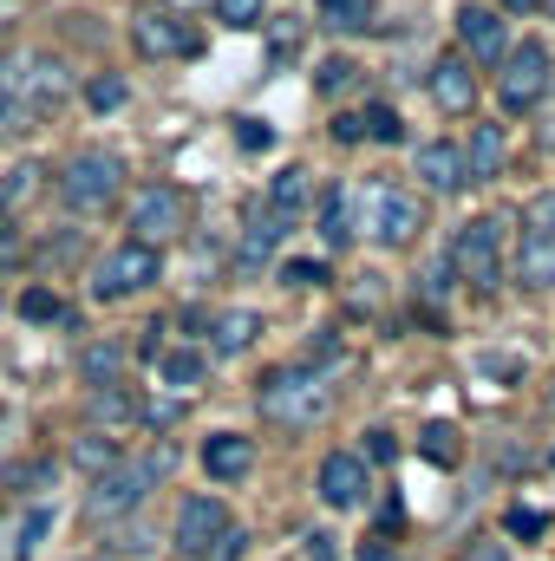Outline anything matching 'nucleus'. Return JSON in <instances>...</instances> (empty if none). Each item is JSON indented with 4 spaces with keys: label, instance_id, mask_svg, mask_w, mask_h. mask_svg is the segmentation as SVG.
<instances>
[{
    "label": "nucleus",
    "instance_id": "1",
    "mask_svg": "<svg viewBox=\"0 0 555 561\" xmlns=\"http://www.w3.org/2000/svg\"><path fill=\"white\" fill-rule=\"evenodd\" d=\"M72 99V66L59 53H7L0 59V131H33Z\"/></svg>",
    "mask_w": 555,
    "mask_h": 561
},
{
    "label": "nucleus",
    "instance_id": "2",
    "mask_svg": "<svg viewBox=\"0 0 555 561\" xmlns=\"http://www.w3.org/2000/svg\"><path fill=\"white\" fill-rule=\"evenodd\" d=\"M163 477H170V450H150V457H118L112 470H99V477H92V490H86V516H92V523L132 516L144 496L163 483Z\"/></svg>",
    "mask_w": 555,
    "mask_h": 561
},
{
    "label": "nucleus",
    "instance_id": "3",
    "mask_svg": "<svg viewBox=\"0 0 555 561\" xmlns=\"http://www.w3.org/2000/svg\"><path fill=\"white\" fill-rule=\"evenodd\" d=\"M53 190L72 216H99L125 196V157L118 150H72L66 170L53 176Z\"/></svg>",
    "mask_w": 555,
    "mask_h": 561
},
{
    "label": "nucleus",
    "instance_id": "4",
    "mask_svg": "<svg viewBox=\"0 0 555 561\" xmlns=\"http://www.w3.org/2000/svg\"><path fill=\"white\" fill-rule=\"evenodd\" d=\"M327 379L314 373V366H281L262 379V392H256V405H262V419L281 424V431H307V424L327 419Z\"/></svg>",
    "mask_w": 555,
    "mask_h": 561
},
{
    "label": "nucleus",
    "instance_id": "5",
    "mask_svg": "<svg viewBox=\"0 0 555 561\" xmlns=\"http://www.w3.org/2000/svg\"><path fill=\"white\" fill-rule=\"evenodd\" d=\"M353 229H366L380 249H406L424 229V209L399 183H366V190H353Z\"/></svg>",
    "mask_w": 555,
    "mask_h": 561
},
{
    "label": "nucleus",
    "instance_id": "6",
    "mask_svg": "<svg viewBox=\"0 0 555 561\" xmlns=\"http://www.w3.org/2000/svg\"><path fill=\"white\" fill-rule=\"evenodd\" d=\"M451 275L464 280L471 294H490L503 280V216H477L457 229L451 242Z\"/></svg>",
    "mask_w": 555,
    "mask_h": 561
},
{
    "label": "nucleus",
    "instance_id": "7",
    "mask_svg": "<svg viewBox=\"0 0 555 561\" xmlns=\"http://www.w3.org/2000/svg\"><path fill=\"white\" fill-rule=\"evenodd\" d=\"M497 66H503V72H497V99H503V112H536V105L550 99L555 66H550V46H543V39L510 46Z\"/></svg>",
    "mask_w": 555,
    "mask_h": 561
},
{
    "label": "nucleus",
    "instance_id": "8",
    "mask_svg": "<svg viewBox=\"0 0 555 561\" xmlns=\"http://www.w3.org/2000/svg\"><path fill=\"white\" fill-rule=\"evenodd\" d=\"M157 275H163V255L125 236V242L92 268V300H132V294H144Z\"/></svg>",
    "mask_w": 555,
    "mask_h": 561
},
{
    "label": "nucleus",
    "instance_id": "9",
    "mask_svg": "<svg viewBox=\"0 0 555 561\" xmlns=\"http://www.w3.org/2000/svg\"><path fill=\"white\" fill-rule=\"evenodd\" d=\"M183 222H190L183 190H170V183H144L138 196H132V242H144V249L183 236Z\"/></svg>",
    "mask_w": 555,
    "mask_h": 561
},
{
    "label": "nucleus",
    "instance_id": "10",
    "mask_svg": "<svg viewBox=\"0 0 555 561\" xmlns=\"http://www.w3.org/2000/svg\"><path fill=\"white\" fill-rule=\"evenodd\" d=\"M132 46H138L144 59H190L196 53V33L170 7H138L132 13Z\"/></svg>",
    "mask_w": 555,
    "mask_h": 561
},
{
    "label": "nucleus",
    "instance_id": "11",
    "mask_svg": "<svg viewBox=\"0 0 555 561\" xmlns=\"http://www.w3.org/2000/svg\"><path fill=\"white\" fill-rule=\"evenodd\" d=\"M517 275L530 280V287H555V196H543V203L530 209V229H523Z\"/></svg>",
    "mask_w": 555,
    "mask_h": 561
},
{
    "label": "nucleus",
    "instance_id": "12",
    "mask_svg": "<svg viewBox=\"0 0 555 561\" xmlns=\"http://www.w3.org/2000/svg\"><path fill=\"white\" fill-rule=\"evenodd\" d=\"M366 457L360 450H333L327 463H320V477H314V490H320V503L327 510H360L366 503Z\"/></svg>",
    "mask_w": 555,
    "mask_h": 561
},
{
    "label": "nucleus",
    "instance_id": "13",
    "mask_svg": "<svg viewBox=\"0 0 555 561\" xmlns=\"http://www.w3.org/2000/svg\"><path fill=\"white\" fill-rule=\"evenodd\" d=\"M223 529H229L223 496H183V503H177V556H196V549L216 542Z\"/></svg>",
    "mask_w": 555,
    "mask_h": 561
},
{
    "label": "nucleus",
    "instance_id": "14",
    "mask_svg": "<svg viewBox=\"0 0 555 561\" xmlns=\"http://www.w3.org/2000/svg\"><path fill=\"white\" fill-rule=\"evenodd\" d=\"M457 39H464V53H471L477 66H497V59L510 53L503 13H490V7H457Z\"/></svg>",
    "mask_w": 555,
    "mask_h": 561
},
{
    "label": "nucleus",
    "instance_id": "15",
    "mask_svg": "<svg viewBox=\"0 0 555 561\" xmlns=\"http://www.w3.org/2000/svg\"><path fill=\"white\" fill-rule=\"evenodd\" d=\"M203 470H209L216 483H242V477L256 470V444H249L242 431H209V437H203Z\"/></svg>",
    "mask_w": 555,
    "mask_h": 561
},
{
    "label": "nucleus",
    "instance_id": "16",
    "mask_svg": "<svg viewBox=\"0 0 555 561\" xmlns=\"http://www.w3.org/2000/svg\"><path fill=\"white\" fill-rule=\"evenodd\" d=\"M431 99H438L444 112H471V105H477V72H471L464 53H444V59L431 66Z\"/></svg>",
    "mask_w": 555,
    "mask_h": 561
},
{
    "label": "nucleus",
    "instance_id": "17",
    "mask_svg": "<svg viewBox=\"0 0 555 561\" xmlns=\"http://www.w3.org/2000/svg\"><path fill=\"white\" fill-rule=\"evenodd\" d=\"M503 163H510V138H503V125H471L464 176H471V183H490V176H503Z\"/></svg>",
    "mask_w": 555,
    "mask_h": 561
},
{
    "label": "nucleus",
    "instance_id": "18",
    "mask_svg": "<svg viewBox=\"0 0 555 561\" xmlns=\"http://www.w3.org/2000/svg\"><path fill=\"white\" fill-rule=\"evenodd\" d=\"M256 333H262V313H256V307H223V313L209 320V353L236 359V353L256 346Z\"/></svg>",
    "mask_w": 555,
    "mask_h": 561
},
{
    "label": "nucleus",
    "instance_id": "19",
    "mask_svg": "<svg viewBox=\"0 0 555 561\" xmlns=\"http://www.w3.org/2000/svg\"><path fill=\"white\" fill-rule=\"evenodd\" d=\"M412 170H418V183H424V190H438V196H451V190H464V183H471V176H464V150H457V144H424Z\"/></svg>",
    "mask_w": 555,
    "mask_h": 561
},
{
    "label": "nucleus",
    "instance_id": "20",
    "mask_svg": "<svg viewBox=\"0 0 555 561\" xmlns=\"http://www.w3.org/2000/svg\"><path fill=\"white\" fill-rule=\"evenodd\" d=\"M307 203H314V176H307L301 163H287L275 183H269V203H262V209H269L275 222H287V229H294V222L307 216Z\"/></svg>",
    "mask_w": 555,
    "mask_h": 561
},
{
    "label": "nucleus",
    "instance_id": "21",
    "mask_svg": "<svg viewBox=\"0 0 555 561\" xmlns=\"http://www.w3.org/2000/svg\"><path fill=\"white\" fill-rule=\"evenodd\" d=\"M125 366H132V353H125L118 340H92V346L79 353V379H86L92 392H105V386H125Z\"/></svg>",
    "mask_w": 555,
    "mask_h": 561
},
{
    "label": "nucleus",
    "instance_id": "22",
    "mask_svg": "<svg viewBox=\"0 0 555 561\" xmlns=\"http://www.w3.org/2000/svg\"><path fill=\"white\" fill-rule=\"evenodd\" d=\"M281 236H287V222H275L269 209H256L249 229H242V242H236V268H262V262L281 249Z\"/></svg>",
    "mask_w": 555,
    "mask_h": 561
},
{
    "label": "nucleus",
    "instance_id": "23",
    "mask_svg": "<svg viewBox=\"0 0 555 561\" xmlns=\"http://www.w3.org/2000/svg\"><path fill=\"white\" fill-rule=\"evenodd\" d=\"M39 196H46V163H33V157H26V163H13V170L0 176V209H7V216L33 209Z\"/></svg>",
    "mask_w": 555,
    "mask_h": 561
},
{
    "label": "nucleus",
    "instance_id": "24",
    "mask_svg": "<svg viewBox=\"0 0 555 561\" xmlns=\"http://www.w3.org/2000/svg\"><path fill=\"white\" fill-rule=\"evenodd\" d=\"M157 373H163V386H170V392H190V386H203L209 353H196V346H170V353L157 359Z\"/></svg>",
    "mask_w": 555,
    "mask_h": 561
},
{
    "label": "nucleus",
    "instance_id": "25",
    "mask_svg": "<svg viewBox=\"0 0 555 561\" xmlns=\"http://www.w3.org/2000/svg\"><path fill=\"white\" fill-rule=\"evenodd\" d=\"M360 229H353V190H333L327 203H320V242L327 249H347Z\"/></svg>",
    "mask_w": 555,
    "mask_h": 561
},
{
    "label": "nucleus",
    "instance_id": "26",
    "mask_svg": "<svg viewBox=\"0 0 555 561\" xmlns=\"http://www.w3.org/2000/svg\"><path fill=\"white\" fill-rule=\"evenodd\" d=\"M118 457H125V450H118V437H112V431H99V424L72 437V463H79V470H92V477H99V470H112Z\"/></svg>",
    "mask_w": 555,
    "mask_h": 561
},
{
    "label": "nucleus",
    "instance_id": "27",
    "mask_svg": "<svg viewBox=\"0 0 555 561\" xmlns=\"http://www.w3.org/2000/svg\"><path fill=\"white\" fill-rule=\"evenodd\" d=\"M314 7H320V26H333V33H366L380 13V0H314Z\"/></svg>",
    "mask_w": 555,
    "mask_h": 561
},
{
    "label": "nucleus",
    "instance_id": "28",
    "mask_svg": "<svg viewBox=\"0 0 555 561\" xmlns=\"http://www.w3.org/2000/svg\"><path fill=\"white\" fill-rule=\"evenodd\" d=\"M360 118V138L373 144H406V118L393 112V105H366V112H353Z\"/></svg>",
    "mask_w": 555,
    "mask_h": 561
},
{
    "label": "nucleus",
    "instance_id": "29",
    "mask_svg": "<svg viewBox=\"0 0 555 561\" xmlns=\"http://www.w3.org/2000/svg\"><path fill=\"white\" fill-rule=\"evenodd\" d=\"M92 419L99 424H138V399L125 386H105V392H92Z\"/></svg>",
    "mask_w": 555,
    "mask_h": 561
},
{
    "label": "nucleus",
    "instance_id": "30",
    "mask_svg": "<svg viewBox=\"0 0 555 561\" xmlns=\"http://www.w3.org/2000/svg\"><path fill=\"white\" fill-rule=\"evenodd\" d=\"M353 79H360V66H353V59H340V53L314 66V92H320V99H340V92H347Z\"/></svg>",
    "mask_w": 555,
    "mask_h": 561
},
{
    "label": "nucleus",
    "instance_id": "31",
    "mask_svg": "<svg viewBox=\"0 0 555 561\" xmlns=\"http://www.w3.org/2000/svg\"><path fill=\"white\" fill-rule=\"evenodd\" d=\"M418 450H424V457H431V463H457V450H464V444H457V424H424V431H418Z\"/></svg>",
    "mask_w": 555,
    "mask_h": 561
},
{
    "label": "nucleus",
    "instance_id": "32",
    "mask_svg": "<svg viewBox=\"0 0 555 561\" xmlns=\"http://www.w3.org/2000/svg\"><path fill=\"white\" fill-rule=\"evenodd\" d=\"M216 20L236 26V33H256L269 20V0H216Z\"/></svg>",
    "mask_w": 555,
    "mask_h": 561
},
{
    "label": "nucleus",
    "instance_id": "33",
    "mask_svg": "<svg viewBox=\"0 0 555 561\" xmlns=\"http://www.w3.org/2000/svg\"><path fill=\"white\" fill-rule=\"evenodd\" d=\"M125 99H132V85H125L118 72H99V79L86 85V105H92V112H118Z\"/></svg>",
    "mask_w": 555,
    "mask_h": 561
},
{
    "label": "nucleus",
    "instance_id": "34",
    "mask_svg": "<svg viewBox=\"0 0 555 561\" xmlns=\"http://www.w3.org/2000/svg\"><path fill=\"white\" fill-rule=\"evenodd\" d=\"M503 529H510L517 542H536V536H550V516L530 510V503H510V510H503Z\"/></svg>",
    "mask_w": 555,
    "mask_h": 561
},
{
    "label": "nucleus",
    "instance_id": "35",
    "mask_svg": "<svg viewBox=\"0 0 555 561\" xmlns=\"http://www.w3.org/2000/svg\"><path fill=\"white\" fill-rule=\"evenodd\" d=\"M242 549H249V536H242V529L229 523V529H223L216 542H203L196 556H183V561H242Z\"/></svg>",
    "mask_w": 555,
    "mask_h": 561
},
{
    "label": "nucleus",
    "instance_id": "36",
    "mask_svg": "<svg viewBox=\"0 0 555 561\" xmlns=\"http://www.w3.org/2000/svg\"><path fill=\"white\" fill-rule=\"evenodd\" d=\"M20 313H26V320H66V307H59L53 287H26V294H20Z\"/></svg>",
    "mask_w": 555,
    "mask_h": 561
},
{
    "label": "nucleus",
    "instance_id": "37",
    "mask_svg": "<svg viewBox=\"0 0 555 561\" xmlns=\"http://www.w3.org/2000/svg\"><path fill=\"white\" fill-rule=\"evenodd\" d=\"M46 523H53L46 510H26V516H20V529H13V556H20V561H26L33 549H39V536H46Z\"/></svg>",
    "mask_w": 555,
    "mask_h": 561
},
{
    "label": "nucleus",
    "instance_id": "38",
    "mask_svg": "<svg viewBox=\"0 0 555 561\" xmlns=\"http://www.w3.org/2000/svg\"><path fill=\"white\" fill-rule=\"evenodd\" d=\"M287 287H327V262H281Z\"/></svg>",
    "mask_w": 555,
    "mask_h": 561
},
{
    "label": "nucleus",
    "instance_id": "39",
    "mask_svg": "<svg viewBox=\"0 0 555 561\" xmlns=\"http://www.w3.org/2000/svg\"><path fill=\"white\" fill-rule=\"evenodd\" d=\"M360 457H366V463H393V457H399V437H393V431H366V450H360Z\"/></svg>",
    "mask_w": 555,
    "mask_h": 561
},
{
    "label": "nucleus",
    "instance_id": "40",
    "mask_svg": "<svg viewBox=\"0 0 555 561\" xmlns=\"http://www.w3.org/2000/svg\"><path fill=\"white\" fill-rule=\"evenodd\" d=\"M236 138H242V150H269V144H275V131H269L262 118H236Z\"/></svg>",
    "mask_w": 555,
    "mask_h": 561
},
{
    "label": "nucleus",
    "instance_id": "41",
    "mask_svg": "<svg viewBox=\"0 0 555 561\" xmlns=\"http://www.w3.org/2000/svg\"><path fill=\"white\" fill-rule=\"evenodd\" d=\"M20 255V229H13V216L0 209V262H13Z\"/></svg>",
    "mask_w": 555,
    "mask_h": 561
},
{
    "label": "nucleus",
    "instance_id": "42",
    "mask_svg": "<svg viewBox=\"0 0 555 561\" xmlns=\"http://www.w3.org/2000/svg\"><path fill=\"white\" fill-rule=\"evenodd\" d=\"M333 138H340V144H360V118H353V112H347V118H333Z\"/></svg>",
    "mask_w": 555,
    "mask_h": 561
},
{
    "label": "nucleus",
    "instance_id": "43",
    "mask_svg": "<svg viewBox=\"0 0 555 561\" xmlns=\"http://www.w3.org/2000/svg\"><path fill=\"white\" fill-rule=\"evenodd\" d=\"M333 536H307V561H333V549H327Z\"/></svg>",
    "mask_w": 555,
    "mask_h": 561
},
{
    "label": "nucleus",
    "instance_id": "44",
    "mask_svg": "<svg viewBox=\"0 0 555 561\" xmlns=\"http://www.w3.org/2000/svg\"><path fill=\"white\" fill-rule=\"evenodd\" d=\"M360 561H399V556H393V549H380V542H366V549H360Z\"/></svg>",
    "mask_w": 555,
    "mask_h": 561
},
{
    "label": "nucleus",
    "instance_id": "45",
    "mask_svg": "<svg viewBox=\"0 0 555 561\" xmlns=\"http://www.w3.org/2000/svg\"><path fill=\"white\" fill-rule=\"evenodd\" d=\"M543 0H503V13H536Z\"/></svg>",
    "mask_w": 555,
    "mask_h": 561
},
{
    "label": "nucleus",
    "instance_id": "46",
    "mask_svg": "<svg viewBox=\"0 0 555 561\" xmlns=\"http://www.w3.org/2000/svg\"><path fill=\"white\" fill-rule=\"evenodd\" d=\"M13 13H20V0H0V33L13 26Z\"/></svg>",
    "mask_w": 555,
    "mask_h": 561
},
{
    "label": "nucleus",
    "instance_id": "47",
    "mask_svg": "<svg viewBox=\"0 0 555 561\" xmlns=\"http://www.w3.org/2000/svg\"><path fill=\"white\" fill-rule=\"evenodd\" d=\"M86 561H105V556H86Z\"/></svg>",
    "mask_w": 555,
    "mask_h": 561
}]
</instances>
